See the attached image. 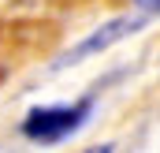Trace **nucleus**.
Masks as SVG:
<instances>
[{"instance_id": "nucleus-1", "label": "nucleus", "mask_w": 160, "mask_h": 153, "mask_svg": "<svg viewBox=\"0 0 160 153\" xmlns=\"http://www.w3.org/2000/svg\"><path fill=\"white\" fill-rule=\"evenodd\" d=\"M93 112V97H82L75 105H41V108H30L22 116L19 131L30 138V142H41V146H52V142H63L78 131L82 123Z\"/></svg>"}, {"instance_id": "nucleus-2", "label": "nucleus", "mask_w": 160, "mask_h": 153, "mask_svg": "<svg viewBox=\"0 0 160 153\" xmlns=\"http://www.w3.org/2000/svg\"><path fill=\"white\" fill-rule=\"evenodd\" d=\"M142 26H145V15H123V19H112V23H104L93 38L78 41L67 56H60V64H56V67H67V64L82 60V56H93V52H101V49H108V45L123 41L127 34H134V30H142Z\"/></svg>"}, {"instance_id": "nucleus-3", "label": "nucleus", "mask_w": 160, "mask_h": 153, "mask_svg": "<svg viewBox=\"0 0 160 153\" xmlns=\"http://www.w3.org/2000/svg\"><path fill=\"white\" fill-rule=\"evenodd\" d=\"M142 15H160V0H138Z\"/></svg>"}, {"instance_id": "nucleus-4", "label": "nucleus", "mask_w": 160, "mask_h": 153, "mask_svg": "<svg viewBox=\"0 0 160 153\" xmlns=\"http://www.w3.org/2000/svg\"><path fill=\"white\" fill-rule=\"evenodd\" d=\"M86 153H116L112 146H93V150H86Z\"/></svg>"}]
</instances>
